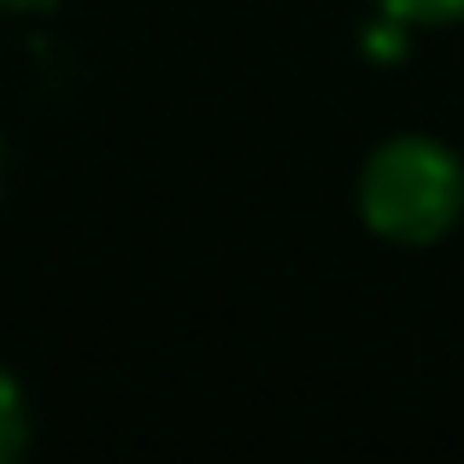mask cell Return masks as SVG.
<instances>
[{
  "mask_svg": "<svg viewBox=\"0 0 464 464\" xmlns=\"http://www.w3.org/2000/svg\"><path fill=\"white\" fill-rule=\"evenodd\" d=\"M359 212L382 241L430 247L464 212V165L435 136H394L359 170Z\"/></svg>",
  "mask_w": 464,
  "mask_h": 464,
  "instance_id": "cell-1",
  "label": "cell"
},
{
  "mask_svg": "<svg viewBox=\"0 0 464 464\" xmlns=\"http://www.w3.org/2000/svg\"><path fill=\"white\" fill-rule=\"evenodd\" d=\"M24 447V394L6 371H0V459H12Z\"/></svg>",
  "mask_w": 464,
  "mask_h": 464,
  "instance_id": "cell-3",
  "label": "cell"
},
{
  "mask_svg": "<svg viewBox=\"0 0 464 464\" xmlns=\"http://www.w3.org/2000/svg\"><path fill=\"white\" fill-rule=\"evenodd\" d=\"M376 12L400 24H453L464 18V0H376Z\"/></svg>",
  "mask_w": 464,
  "mask_h": 464,
  "instance_id": "cell-2",
  "label": "cell"
}]
</instances>
